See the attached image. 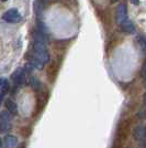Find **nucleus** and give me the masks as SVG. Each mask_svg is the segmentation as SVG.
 <instances>
[{
	"instance_id": "11",
	"label": "nucleus",
	"mask_w": 146,
	"mask_h": 148,
	"mask_svg": "<svg viewBox=\"0 0 146 148\" xmlns=\"http://www.w3.org/2000/svg\"><path fill=\"white\" fill-rule=\"evenodd\" d=\"M1 1H2V2H5V1H8V0H1Z\"/></svg>"
},
{
	"instance_id": "9",
	"label": "nucleus",
	"mask_w": 146,
	"mask_h": 148,
	"mask_svg": "<svg viewBox=\"0 0 146 148\" xmlns=\"http://www.w3.org/2000/svg\"><path fill=\"white\" fill-rule=\"evenodd\" d=\"M6 107L7 110L10 112V113H12V114H17V112H18V107H17V104L13 102L12 99H6Z\"/></svg>"
},
{
	"instance_id": "6",
	"label": "nucleus",
	"mask_w": 146,
	"mask_h": 148,
	"mask_svg": "<svg viewBox=\"0 0 146 148\" xmlns=\"http://www.w3.org/2000/svg\"><path fill=\"white\" fill-rule=\"evenodd\" d=\"M3 144H5V146L7 148H13L17 146V144H18V139H17V137L16 136H12V135H8L5 137V140H3Z\"/></svg>"
},
{
	"instance_id": "10",
	"label": "nucleus",
	"mask_w": 146,
	"mask_h": 148,
	"mask_svg": "<svg viewBox=\"0 0 146 148\" xmlns=\"http://www.w3.org/2000/svg\"><path fill=\"white\" fill-rule=\"evenodd\" d=\"M131 2L134 3V5H139V3H140V1H139V0H131Z\"/></svg>"
},
{
	"instance_id": "5",
	"label": "nucleus",
	"mask_w": 146,
	"mask_h": 148,
	"mask_svg": "<svg viewBox=\"0 0 146 148\" xmlns=\"http://www.w3.org/2000/svg\"><path fill=\"white\" fill-rule=\"evenodd\" d=\"M11 79H12L13 83L17 84V85H21L23 84L25 81V71L22 68L17 69L13 74L11 75Z\"/></svg>"
},
{
	"instance_id": "8",
	"label": "nucleus",
	"mask_w": 146,
	"mask_h": 148,
	"mask_svg": "<svg viewBox=\"0 0 146 148\" xmlns=\"http://www.w3.org/2000/svg\"><path fill=\"white\" fill-rule=\"evenodd\" d=\"M8 87H9L8 81H7L6 79H3V77L0 79V102L2 101L5 94H6V92L8 91Z\"/></svg>"
},
{
	"instance_id": "13",
	"label": "nucleus",
	"mask_w": 146,
	"mask_h": 148,
	"mask_svg": "<svg viewBox=\"0 0 146 148\" xmlns=\"http://www.w3.org/2000/svg\"><path fill=\"white\" fill-rule=\"evenodd\" d=\"M112 1H118V0H112Z\"/></svg>"
},
{
	"instance_id": "3",
	"label": "nucleus",
	"mask_w": 146,
	"mask_h": 148,
	"mask_svg": "<svg viewBox=\"0 0 146 148\" xmlns=\"http://www.w3.org/2000/svg\"><path fill=\"white\" fill-rule=\"evenodd\" d=\"M128 19V11H126V7L125 5H119L118 8H116V23L120 25L123 22Z\"/></svg>"
},
{
	"instance_id": "7",
	"label": "nucleus",
	"mask_w": 146,
	"mask_h": 148,
	"mask_svg": "<svg viewBox=\"0 0 146 148\" xmlns=\"http://www.w3.org/2000/svg\"><path fill=\"white\" fill-rule=\"evenodd\" d=\"M120 27H121V29L124 32H128V33H132L134 31V25L132 23V21H130L128 20V18L125 20V21H123L121 25H120Z\"/></svg>"
},
{
	"instance_id": "12",
	"label": "nucleus",
	"mask_w": 146,
	"mask_h": 148,
	"mask_svg": "<svg viewBox=\"0 0 146 148\" xmlns=\"http://www.w3.org/2000/svg\"><path fill=\"white\" fill-rule=\"evenodd\" d=\"M0 148H1V142H0Z\"/></svg>"
},
{
	"instance_id": "4",
	"label": "nucleus",
	"mask_w": 146,
	"mask_h": 148,
	"mask_svg": "<svg viewBox=\"0 0 146 148\" xmlns=\"http://www.w3.org/2000/svg\"><path fill=\"white\" fill-rule=\"evenodd\" d=\"M10 115L7 112L0 113V133H5L10 130Z\"/></svg>"
},
{
	"instance_id": "1",
	"label": "nucleus",
	"mask_w": 146,
	"mask_h": 148,
	"mask_svg": "<svg viewBox=\"0 0 146 148\" xmlns=\"http://www.w3.org/2000/svg\"><path fill=\"white\" fill-rule=\"evenodd\" d=\"M32 58L36 59L37 61H40L43 64H45L46 62H49V52H47V49H46L45 43L43 41H36V40L34 41Z\"/></svg>"
},
{
	"instance_id": "2",
	"label": "nucleus",
	"mask_w": 146,
	"mask_h": 148,
	"mask_svg": "<svg viewBox=\"0 0 146 148\" xmlns=\"http://www.w3.org/2000/svg\"><path fill=\"white\" fill-rule=\"evenodd\" d=\"M2 19L6 22H9V23H18V22H20L22 20V17L19 13L18 10L13 8V9H10V10H8V11L3 13Z\"/></svg>"
}]
</instances>
